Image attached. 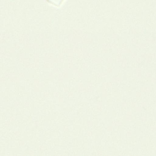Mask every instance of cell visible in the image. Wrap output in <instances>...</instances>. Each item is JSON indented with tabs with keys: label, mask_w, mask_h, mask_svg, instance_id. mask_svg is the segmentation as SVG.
I'll list each match as a JSON object with an SVG mask.
<instances>
[{
	"label": "cell",
	"mask_w": 156,
	"mask_h": 156,
	"mask_svg": "<svg viewBox=\"0 0 156 156\" xmlns=\"http://www.w3.org/2000/svg\"><path fill=\"white\" fill-rule=\"evenodd\" d=\"M51 4L56 6H60L64 2V0H47Z\"/></svg>",
	"instance_id": "1"
}]
</instances>
